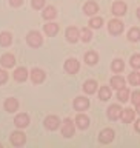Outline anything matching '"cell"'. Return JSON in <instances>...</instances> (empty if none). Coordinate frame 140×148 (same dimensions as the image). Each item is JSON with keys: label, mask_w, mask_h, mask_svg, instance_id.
Listing matches in <instances>:
<instances>
[{"label": "cell", "mask_w": 140, "mask_h": 148, "mask_svg": "<svg viewBox=\"0 0 140 148\" xmlns=\"http://www.w3.org/2000/svg\"><path fill=\"white\" fill-rule=\"evenodd\" d=\"M102 23H103V20H102V17H94L89 20V26L91 28H100Z\"/></svg>", "instance_id": "32"}, {"label": "cell", "mask_w": 140, "mask_h": 148, "mask_svg": "<svg viewBox=\"0 0 140 148\" xmlns=\"http://www.w3.org/2000/svg\"><path fill=\"white\" fill-rule=\"evenodd\" d=\"M117 99L120 102H126L129 99V90H128V88H125V86L120 88L119 92H117Z\"/></svg>", "instance_id": "25"}, {"label": "cell", "mask_w": 140, "mask_h": 148, "mask_svg": "<svg viewBox=\"0 0 140 148\" xmlns=\"http://www.w3.org/2000/svg\"><path fill=\"white\" fill-rule=\"evenodd\" d=\"M136 111H137V113H139V114H140V103H139V105H137V110H136Z\"/></svg>", "instance_id": "39"}, {"label": "cell", "mask_w": 140, "mask_h": 148, "mask_svg": "<svg viewBox=\"0 0 140 148\" xmlns=\"http://www.w3.org/2000/svg\"><path fill=\"white\" fill-rule=\"evenodd\" d=\"M11 42H12V36L9 34V32H2V34H0V45L2 46L11 45Z\"/></svg>", "instance_id": "24"}, {"label": "cell", "mask_w": 140, "mask_h": 148, "mask_svg": "<svg viewBox=\"0 0 140 148\" xmlns=\"http://www.w3.org/2000/svg\"><path fill=\"white\" fill-rule=\"evenodd\" d=\"M25 140H26V137H25V134H23L22 131H16V133L11 134V143L12 145L20 147V145L25 143Z\"/></svg>", "instance_id": "7"}, {"label": "cell", "mask_w": 140, "mask_h": 148, "mask_svg": "<svg viewBox=\"0 0 140 148\" xmlns=\"http://www.w3.org/2000/svg\"><path fill=\"white\" fill-rule=\"evenodd\" d=\"M91 37H92L91 29H88V28H83L82 32H80V39H82L83 42H89V40H91Z\"/></svg>", "instance_id": "31"}, {"label": "cell", "mask_w": 140, "mask_h": 148, "mask_svg": "<svg viewBox=\"0 0 140 148\" xmlns=\"http://www.w3.org/2000/svg\"><path fill=\"white\" fill-rule=\"evenodd\" d=\"M99 97L102 100H108L109 97H111V90L108 86H102L100 88V91H99Z\"/></svg>", "instance_id": "28"}, {"label": "cell", "mask_w": 140, "mask_h": 148, "mask_svg": "<svg viewBox=\"0 0 140 148\" xmlns=\"http://www.w3.org/2000/svg\"><path fill=\"white\" fill-rule=\"evenodd\" d=\"M120 119H122L125 123H129V122L134 119V111H132L131 108L123 110V111H122V116H120Z\"/></svg>", "instance_id": "20"}, {"label": "cell", "mask_w": 140, "mask_h": 148, "mask_svg": "<svg viewBox=\"0 0 140 148\" xmlns=\"http://www.w3.org/2000/svg\"><path fill=\"white\" fill-rule=\"evenodd\" d=\"M111 68H113L114 73H120V71L125 68V65H123V62H122L120 59H115L114 62H113V66H111Z\"/></svg>", "instance_id": "30"}, {"label": "cell", "mask_w": 140, "mask_h": 148, "mask_svg": "<svg viewBox=\"0 0 140 148\" xmlns=\"http://www.w3.org/2000/svg\"><path fill=\"white\" fill-rule=\"evenodd\" d=\"M79 68H80V65L76 59H68L66 62H65V69H66V73L69 74H76L79 71Z\"/></svg>", "instance_id": "5"}, {"label": "cell", "mask_w": 140, "mask_h": 148, "mask_svg": "<svg viewBox=\"0 0 140 148\" xmlns=\"http://www.w3.org/2000/svg\"><path fill=\"white\" fill-rule=\"evenodd\" d=\"M122 108H120L119 105H111L109 108H108V117L111 120H117L120 116H122Z\"/></svg>", "instance_id": "9"}, {"label": "cell", "mask_w": 140, "mask_h": 148, "mask_svg": "<svg viewBox=\"0 0 140 148\" xmlns=\"http://www.w3.org/2000/svg\"><path fill=\"white\" fill-rule=\"evenodd\" d=\"M31 79H32L34 83H42L45 80V71L40 69V68H34L31 71Z\"/></svg>", "instance_id": "8"}, {"label": "cell", "mask_w": 140, "mask_h": 148, "mask_svg": "<svg viewBox=\"0 0 140 148\" xmlns=\"http://www.w3.org/2000/svg\"><path fill=\"white\" fill-rule=\"evenodd\" d=\"M137 17H139V18H140V8H139V9H137Z\"/></svg>", "instance_id": "40"}, {"label": "cell", "mask_w": 140, "mask_h": 148, "mask_svg": "<svg viewBox=\"0 0 140 148\" xmlns=\"http://www.w3.org/2000/svg\"><path fill=\"white\" fill-rule=\"evenodd\" d=\"M0 63H2L5 68H12L14 63H16V59H14L12 54H3L2 59H0Z\"/></svg>", "instance_id": "14"}, {"label": "cell", "mask_w": 140, "mask_h": 148, "mask_svg": "<svg viewBox=\"0 0 140 148\" xmlns=\"http://www.w3.org/2000/svg\"><path fill=\"white\" fill-rule=\"evenodd\" d=\"M14 79H16L17 82H25L26 79H28L26 68H17L16 71H14Z\"/></svg>", "instance_id": "18"}, {"label": "cell", "mask_w": 140, "mask_h": 148, "mask_svg": "<svg viewBox=\"0 0 140 148\" xmlns=\"http://www.w3.org/2000/svg\"><path fill=\"white\" fill-rule=\"evenodd\" d=\"M76 123L80 130H86L89 127V119H88V116H85V114H79L76 117Z\"/></svg>", "instance_id": "15"}, {"label": "cell", "mask_w": 140, "mask_h": 148, "mask_svg": "<svg viewBox=\"0 0 140 148\" xmlns=\"http://www.w3.org/2000/svg\"><path fill=\"white\" fill-rule=\"evenodd\" d=\"M55 16H57V11H55V8H54V6H48V8H45V11H43V17L46 18V20H51V18H54Z\"/></svg>", "instance_id": "26"}, {"label": "cell", "mask_w": 140, "mask_h": 148, "mask_svg": "<svg viewBox=\"0 0 140 148\" xmlns=\"http://www.w3.org/2000/svg\"><path fill=\"white\" fill-rule=\"evenodd\" d=\"M134 127H136V131H139V133H140V119L136 122V125H134Z\"/></svg>", "instance_id": "38"}, {"label": "cell", "mask_w": 140, "mask_h": 148, "mask_svg": "<svg viewBox=\"0 0 140 148\" xmlns=\"http://www.w3.org/2000/svg\"><path fill=\"white\" fill-rule=\"evenodd\" d=\"M14 123H16L18 128H25V127H28V125H29V117H28V114L22 113V114L16 116V120H14Z\"/></svg>", "instance_id": "11"}, {"label": "cell", "mask_w": 140, "mask_h": 148, "mask_svg": "<svg viewBox=\"0 0 140 148\" xmlns=\"http://www.w3.org/2000/svg\"><path fill=\"white\" fill-rule=\"evenodd\" d=\"M111 86L115 88V90H120V88L125 86V79L120 77V76H114L111 79Z\"/></svg>", "instance_id": "19"}, {"label": "cell", "mask_w": 140, "mask_h": 148, "mask_svg": "<svg viewBox=\"0 0 140 148\" xmlns=\"http://www.w3.org/2000/svg\"><path fill=\"white\" fill-rule=\"evenodd\" d=\"M45 32L48 36H55L59 32V25L57 23H48V25H45Z\"/></svg>", "instance_id": "23"}, {"label": "cell", "mask_w": 140, "mask_h": 148, "mask_svg": "<svg viewBox=\"0 0 140 148\" xmlns=\"http://www.w3.org/2000/svg\"><path fill=\"white\" fill-rule=\"evenodd\" d=\"M26 40H28V45H29V46H34V48L40 46L42 42H43V39H42V36H40V32H37V31H31L29 34H28Z\"/></svg>", "instance_id": "1"}, {"label": "cell", "mask_w": 140, "mask_h": 148, "mask_svg": "<svg viewBox=\"0 0 140 148\" xmlns=\"http://www.w3.org/2000/svg\"><path fill=\"white\" fill-rule=\"evenodd\" d=\"M6 80H8V74H6V71L0 69V85H2V83H5Z\"/></svg>", "instance_id": "36"}, {"label": "cell", "mask_w": 140, "mask_h": 148, "mask_svg": "<svg viewBox=\"0 0 140 148\" xmlns=\"http://www.w3.org/2000/svg\"><path fill=\"white\" fill-rule=\"evenodd\" d=\"M59 123H60V120L57 116H48V117L45 119V127L51 130V131H54V130H57L59 128Z\"/></svg>", "instance_id": "6"}, {"label": "cell", "mask_w": 140, "mask_h": 148, "mask_svg": "<svg viewBox=\"0 0 140 148\" xmlns=\"http://www.w3.org/2000/svg\"><path fill=\"white\" fill-rule=\"evenodd\" d=\"M0 147H2V145H0Z\"/></svg>", "instance_id": "41"}, {"label": "cell", "mask_w": 140, "mask_h": 148, "mask_svg": "<svg viewBox=\"0 0 140 148\" xmlns=\"http://www.w3.org/2000/svg\"><path fill=\"white\" fill-rule=\"evenodd\" d=\"M62 134L65 137H71L74 134V123L71 119H65V122L62 125Z\"/></svg>", "instance_id": "4"}, {"label": "cell", "mask_w": 140, "mask_h": 148, "mask_svg": "<svg viewBox=\"0 0 140 148\" xmlns=\"http://www.w3.org/2000/svg\"><path fill=\"white\" fill-rule=\"evenodd\" d=\"M97 11H99V5L96 2H86L85 6H83V12H85L86 16H94Z\"/></svg>", "instance_id": "12"}, {"label": "cell", "mask_w": 140, "mask_h": 148, "mask_svg": "<svg viewBox=\"0 0 140 148\" xmlns=\"http://www.w3.org/2000/svg\"><path fill=\"white\" fill-rule=\"evenodd\" d=\"M22 3H23V0H9V5H11V6H20Z\"/></svg>", "instance_id": "37"}, {"label": "cell", "mask_w": 140, "mask_h": 148, "mask_svg": "<svg viewBox=\"0 0 140 148\" xmlns=\"http://www.w3.org/2000/svg\"><path fill=\"white\" fill-rule=\"evenodd\" d=\"M131 66L132 68H140V54H136V56H132L131 57Z\"/></svg>", "instance_id": "33"}, {"label": "cell", "mask_w": 140, "mask_h": 148, "mask_svg": "<svg viewBox=\"0 0 140 148\" xmlns=\"http://www.w3.org/2000/svg\"><path fill=\"white\" fill-rule=\"evenodd\" d=\"M113 139H114V131L111 128L102 130L100 134H99V140L102 143H109V142H113Z\"/></svg>", "instance_id": "3"}, {"label": "cell", "mask_w": 140, "mask_h": 148, "mask_svg": "<svg viewBox=\"0 0 140 148\" xmlns=\"http://www.w3.org/2000/svg\"><path fill=\"white\" fill-rule=\"evenodd\" d=\"M97 60H99V56H97L94 51H88L86 56H85V62H86L88 65H96Z\"/></svg>", "instance_id": "22"}, {"label": "cell", "mask_w": 140, "mask_h": 148, "mask_svg": "<svg viewBox=\"0 0 140 148\" xmlns=\"http://www.w3.org/2000/svg\"><path fill=\"white\" fill-rule=\"evenodd\" d=\"M88 106H89V100H88L86 97H77V99L74 100V108L77 111H85Z\"/></svg>", "instance_id": "10"}, {"label": "cell", "mask_w": 140, "mask_h": 148, "mask_svg": "<svg viewBox=\"0 0 140 148\" xmlns=\"http://www.w3.org/2000/svg\"><path fill=\"white\" fill-rule=\"evenodd\" d=\"M131 100H132L134 105H139V103H140V91H134V92H132Z\"/></svg>", "instance_id": "34"}, {"label": "cell", "mask_w": 140, "mask_h": 148, "mask_svg": "<svg viewBox=\"0 0 140 148\" xmlns=\"http://www.w3.org/2000/svg\"><path fill=\"white\" fill-rule=\"evenodd\" d=\"M79 29L77 28H74V26H71V28H68L66 29V39H68V42H71V43H76V42L79 40Z\"/></svg>", "instance_id": "13"}, {"label": "cell", "mask_w": 140, "mask_h": 148, "mask_svg": "<svg viewBox=\"0 0 140 148\" xmlns=\"http://www.w3.org/2000/svg\"><path fill=\"white\" fill-rule=\"evenodd\" d=\"M96 88H97L96 80H88V82L83 83V91L88 92V94H92V92H96Z\"/></svg>", "instance_id": "21"}, {"label": "cell", "mask_w": 140, "mask_h": 148, "mask_svg": "<svg viewBox=\"0 0 140 148\" xmlns=\"http://www.w3.org/2000/svg\"><path fill=\"white\" fill-rule=\"evenodd\" d=\"M43 5H45V0H32V8L34 9L43 8Z\"/></svg>", "instance_id": "35"}, {"label": "cell", "mask_w": 140, "mask_h": 148, "mask_svg": "<svg viewBox=\"0 0 140 148\" xmlns=\"http://www.w3.org/2000/svg\"><path fill=\"white\" fill-rule=\"evenodd\" d=\"M108 29H109V32L113 36H117V34H120V32L123 31V23L120 20H117V18H114V20H111L108 23Z\"/></svg>", "instance_id": "2"}, {"label": "cell", "mask_w": 140, "mask_h": 148, "mask_svg": "<svg viewBox=\"0 0 140 148\" xmlns=\"http://www.w3.org/2000/svg\"><path fill=\"white\" fill-rule=\"evenodd\" d=\"M128 80L131 85H140V73H131L128 76Z\"/></svg>", "instance_id": "29"}, {"label": "cell", "mask_w": 140, "mask_h": 148, "mask_svg": "<svg viewBox=\"0 0 140 148\" xmlns=\"http://www.w3.org/2000/svg\"><path fill=\"white\" fill-rule=\"evenodd\" d=\"M128 39L131 42L140 40V29H139V28H131V31L128 32Z\"/></svg>", "instance_id": "27"}, {"label": "cell", "mask_w": 140, "mask_h": 148, "mask_svg": "<svg viewBox=\"0 0 140 148\" xmlns=\"http://www.w3.org/2000/svg\"><path fill=\"white\" fill-rule=\"evenodd\" d=\"M113 12L115 14V16H123V14L126 12V5H125L123 2H114Z\"/></svg>", "instance_id": "17"}, {"label": "cell", "mask_w": 140, "mask_h": 148, "mask_svg": "<svg viewBox=\"0 0 140 148\" xmlns=\"http://www.w3.org/2000/svg\"><path fill=\"white\" fill-rule=\"evenodd\" d=\"M17 108H18V102L16 99L9 97V99L5 100V110H6L8 113H14V111H17Z\"/></svg>", "instance_id": "16"}]
</instances>
